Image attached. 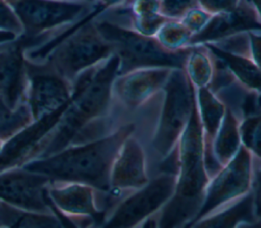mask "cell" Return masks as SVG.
Instances as JSON below:
<instances>
[{"instance_id": "d6a6232c", "label": "cell", "mask_w": 261, "mask_h": 228, "mask_svg": "<svg viewBox=\"0 0 261 228\" xmlns=\"http://www.w3.org/2000/svg\"><path fill=\"white\" fill-rule=\"evenodd\" d=\"M2 142H3V140L0 138V150H1V147H2Z\"/></svg>"}, {"instance_id": "1f68e13d", "label": "cell", "mask_w": 261, "mask_h": 228, "mask_svg": "<svg viewBox=\"0 0 261 228\" xmlns=\"http://www.w3.org/2000/svg\"><path fill=\"white\" fill-rule=\"evenodd\" d=\"M81 1H93V2H98V0H81ZM100 4V3H99Z\"/></svg>"}, {"instance_id": "4dcf8cb0", "label": "cell", "mask_w": 261, "mask_h": 228, "mask_svg": "<svg viewBox=\"0 0 261 228\" xmlns=\"http://www.w3.org/2000/svg\"><path fill=\"white\" fill-rule=\"evenodd\" d=\"M121 0H98V2L100 3V5L105 8V7H109V6H112L118 2H120Z\"/></svg>"}, {"instance_id": "9c48e42d", "label": "cell", "mask_w": 261, "mask_h": 228, "mask_svg": "<svg viewBox=\"0 0 261 228\" xmlns=\"http://www.w3.org/2000/svg\"><path fill=\"white\" fill-rule=\"evenodd\" d=\"M47 196L55 213L62 221L65 220V226H103L104 190L82 182L51 180L47 187Z\"/></svg>"}, {"instance_id": "83f0119b", "label": "cell", "mask_w": 261, "mask_h": 228, "mask_svg": "<svg viewBox=\"0 0 261 228\" xmlns=\"http://www.w3.org/2000/svg\"><path fill=\"white\" fill-rule=\"evenodd\" d=\"M0 31L15 34L18 38L22 36V24L8 0H0Z\"/></svg>"}, {"instance_id": "7402d4cb", "label": "cell", "mask_w": 261, "mask_h": 228, "mask_svg": "<svg viewBox=\"0 0 261 228\" xmlns=\"http://www.w3.org/2000/svg\"><path fill=\"white\" fill-rule=\"evenodd\" d=\"M0 226L5 227H64L63 221L56 213H39L27 211L0 201Z\"/></svg>"}, {"instance_id": "f1b7e54d", "label": "cell", "mask_w": 261, "mask_h": 228, "mask_svg": "<svg viewBox=\"0 0 261 228\" xmlns=\"http://www.w3.org/2000/svg\"><path fill=\"white\" fill-rule=\"evenodd\" d=\"M242 0H197L198 6L205 11L217 15L234 11Z\"/></svg>"}, {"instance_id": "ac0fdd59", "label": "cell", "mask_w": 261, "mask_h": 228, "mask_svg": "<svg viewBox=\"0 0 261 228\" xmlns=\"http://www.w3.org/2000/svg\"><path fill=\"white\" fill-rule=\"evenodd\" d=\"M194 104L201 128L206 169L209 177L214 173L211 146L225 112L224 104L209 88H194Z\"/></svg>"}, {"instance_id": "7a4b0ae2", "label": "cell", "mask_w": 261, "mask_h": 228, "mask_svg": "<svg viewBox=\"0 0 261 228\" xmlns=\"http://www.w3.org/2000/svg\"><path fill=\"white\" fill-rule=\"evenodd\" d=\"M193 111V86L182 68H172L160 90L129 116L133 133L145 150L150 177L175 173L178 144Z\"/></svg>"}, {"instance_id": "d6986e66", "label": "cell", "mask_w": 261, "mask_h": 228, "mask_svg": "<svg viewBox=\"0 0 261 228\" xmlns=\"http://www.w3.org/2000/svg\"><path fill=\"white\" fill-rule=\"evenodd\" d=\"M215 51L248 60L260 66V27L236 31L205 42Z\"/></svg>"}, {"instance_id": "4316f807", "label": "cell", "mask_w": 261, "mask_h": 228, "mask_svg": "<svg viewBox=\"0 0 261 228\" xmlns=\"http://www.w3.org/2000/svg\"><path fill=\"white\" fill-rule=\"evenodd\" d=\"M196 6L197 0H159V12L168 19H180Z\"/></svg>"}, {"instance_id": "8992f818", "label": "cell", "mask_w": 261, "mask_h": 228, "mask_svg": "<svg viewBox=\"0 0 261 228\" xmlns=\"http://www.w3.org/2000/svg\"><path fill=\"white\" fill-rule=\"evenodd\" d=\"M113 53L91 16L56 42L42 60L72 84L83 72Z\"/></svg>"}, {"instance_id": "ffe728a7", "label": "cell", "mask_w": 261, "mask_h": 228, "mask_svg": "<svg viewBox=\"0 0 261 228\" xmlns=\"http://www.w3.org/2000/svg\"><path fill=\"white\" fill-rule=\"evenodd\" d=\"M239 121L240 120L225 107L224 115L211 146L214 173L225 165L237 154L242 146L239 132Z\"/></svg>"}, {"instance_id": "ba28073f", "label": "cell", "mask_w": 261, "mask_h": 228, "mask_svg": "<svg viewBox=\"0 0 261 228\" xmlns=\"http://www.w3.org/2000/svg\"><path fill=\"white\" fill-rule=\"evenodd\" d=\"M260 162V156L241 146L237 154L209 178L202 206L191 226L203 216L246 194L258 185Z\"/></svg>"}, {"instance_id": "2e32d148", "label": "cell", "mask_w": 261, "mask_h": 228, "mask_svg": "<svg viewBox=\"0 0 261 228\" xmlns=\"http://www.w3.org/2000/svg\"><path fill=\"white\" fill-rule=\"evenodd\" d=\"M260 184L197 220L191 227H259Z\"/></svg>"}, {"instance_id": "4fadbf2b", "label": "cell", "mask_w": 261, "mask_h": 228, "mask_svg": "<svg viewBox=\"0 0 261 228\" xmlns=\"http://www.w3.org/2000/svg\"><path fill=\"white\" fill-rule=\"evenodd\" d=\"M50 182L45 175L22 167L11 168L0 173V201L27 211L55 213L47 196Z\"/></svg>"}, {"instance_id": "3957f363", "label": "cell", "mask_w": 261, "mask_h": 228, "mask_svg": "<svg viewBox=\"0 0 261 228\" xmlns=\"http://www.w3.org/2000/svg\"><path fill=\"white\" fill-rule=\"evenodd\" d=\"M133 130L134 124L130 121L108 135L70 145L49 156L30 160L20 167L51 180L82 182L100 190H108L114 158Z\"/></svg>"}, {"instance_id": "52a82bcc", "label": "cell", "mask_w": 261, "mask_h": 228, "mask_svg": "<svg viewBox=\"0 0 261 228\" xmlns=\"http://www.w3.org/2000/svg\"><path fill=\"white\" fill-rule=\"evenodd\" d=\"M93 20L118 57V74L146 67H184L190 47L176 52L168 51L154 37L117 26L96 17L95 14Z\"/></svg>"}, {"instance_id": "44dd1931", "label": "cell", "mask_w": 261, "mask_h": 228, "mask_svg": "<svg viewBox=\"0 0 261 228\" xmlns=\"http://www.w3.org/2000/svg\"><path fill=\"white\" fill-rule=\"evenodd\" d=\"M216 66L217 57L214 51L204 43H195L190 47L182 69L194 88H208Z\"/></svg>"}, {"instance_id": "cb8c5ba5", "label": "cell", "mask_w": 261, "mask_h": 228, "mask_svg": "<svg viewBox=\"0 0 261 228\" xmlns=\"http://www.w3.org/2000/svg\"><path fill=\"white\" fill-rule=\"evenodd\" d=\"M32 122L33 118L24 102L12 110L0 97V138L2 140H6Z\"/></svg>"}, {"instance_id": "5bb4252c", "label": "cell", "mask_w": 261, "mask_h": 228, "mask_svg": "<svg viewBox=\"0 0 261 228\" xmlns=\"http://www.w3.org/2000/svg\"><path fill=\"white\" fill-rule=\"evenodd\" d=\"M150 179L145 150L132 132L122 141L111 166L109 188L121 198Z\"/></svg>"}, {"instance_id": "603a6c76", "label": "cell", "mask_w": 261, "mask_h": 228, "mask_svg": "<svg viewBox=\"0 0 261 228\" xmlns=\"http://www.w3.org/2000/svg\"><path fill=\"white\" fill-rule=\"evenodd\" d=\"M154 38L164 49L176 52L192 46L193 34L179 19H166L158 28Z\"/></svg>"}, {"instance_id": "8fae6325", "label": "cell", "mask_w": 261, "mask_h": 228, "mask_svg": "<svg viewBox=\"0 0 261 228\" xmlns=\"http://www.w3.org/2000/svg\"><path fill=\"white\" fill-rule=\"evenodd\" d=\"M27 87L24 103L33 121L62 109L73 95L72 84L56 72L45 60L24 58Z\"/></svg>"}, {"instance_id": "277c9868", "label": "cell", "mask_w": 261, "mask_h": 228, "mask_svg": "<svg viewBox=\"0 0 261 228\" xmlns=\"http://www.w3.org/2000/svg\"><path fill=\"white\" fill-rule=\"evenodd\" d=\"M209 178L194 104V111L177 148L174 190L158 212V228L190 227L202 206Z\"/></svg>"}, {"instance_id": "836d02e7", "label": "cell", "mask_w": 261, "mask_h": 228, "mask_svg": "<svg viewBox=\"0 0 261 228\" xmlns=\"http://www.w3.org/2000/svg\"><path fill=\"white\" fill-rule=\"evenodd\" d=\"M6 44H7V43H6ZM4 45H5V44H1V45H0V49H1V48H2Z\"/></svg>"}, {"instance_id": "f546056e", "label": "cell", "mask_w": 261, "mask_h": 228, "mask_svg": "<svg viewBox=\"0 0 261 228\" xmlns=\"http://www.w3.org/2000/svg\"><path fill=\"white\" fill-rule=\"evenodd\" d=\"M16 39H18V37L15 34L6 31H0V45L13 42Z\"/></svg>"}, {"instance_id": "5b68a950", "label": "cell", "mask_w": 261, "mask_h": 228, "mask_svg": "<svg viewBox=\"0 0 261 228\" xmlns=\"http://www.w3.org/2000/svg\"><path fill=\"white\" fill-rule=\"evenodd\" d=\"M23 28L18 38L24 58L42 60L49 50L84 20L103 7L99 2L81 0H8Z\"/></svg>"}, {"instance_id": "484cf974", "label": "cell", "mask_w": 261, "mask_h": 228, "mask_svg": "<svg viewBox=\"0 0 261 228\" xmlns=\"http://www.w3.org/2000/svg\"><path fill=\"white\" fill-rule=\"evenodd\" d=\"M214 15L205 11L199 6L189 10L179 20L193 34V39L208 25ZM193 41V40H192Z\"/></svg>"}, {"instance_id": "30bf717a", "label": "cell", "mask_w": 261, "mask_h": 228, "mask_svg": "<svg viewBox=\"0 0 261 228\" xmlns=\"http://www.w3.org/2000/svg\"><path fill=\"white\" fill-rule=\"evenodd\" d=\"M174 185L175 173L160 172L151 176L146 184L128 192L116 204L103 227H141L168 202Z\"/></svg>"}, {"instance_id": "d4e9b609", "label": "cell", "mask_w": 261, "mask_h": 228, "mask_svg": "<svg viewBox=\"0 0 261 228\" xmlns=\"http://www.w3.org/2000/svg\"><path fill=\"white\" fill-rule=\"evenodd\" d=\"M242 146L252 154L260 156V115L248 116L239 121Z\"/></svg>"}, {"instance_id": "6da1fadb", "label": "cell", "mask_w": 261, "mask_h": 228, "mask_svg": "<svg viewBox=\"0 0 261 228\" xmlns=\"http://www.w3.org/2000/svg\"><path fill=\"white\" fill-rule=\"evenodd\" d=\"M118 67V57L113 53L73 81L71 99L30 160L49 156L70 145L100 138L130 122L112 103L111 86Z\"/></svg>"}, {"instance_id": "7c38bea8", "label": "cell", "mask_w": 261, "mask_h": 228, "mask_svg": "<svg viewBox=\"0 0 261 228\" xmlns=\"http://www.w3.org/2000/svg\"><path fill=\"white\" fill-rule=\"evenodd\" d=\"M171 69L146 67L117 74L111 86V98L115 110L130 121L129 116L160 90Z\"/></svg>"}, {"instance_id": "e0dca14e", "label": "cell", "mask_w": 261, "mask_h": 228, "mask_svg": "<svg viewBox=\"0 0 261 228\" xmlns=\"http://www.w3.org/2000/svg\"><path fill=\"white\" fill-rule=\"evenodd\" d=\"M23 51L18 39L0 49V97L12 110L24 102L27 73Z\"/></svg>"}, {"instance_id": "9a60e30c", "label": "cell", "mask_w": 261, "mask_h": 228, "mask_svg": "<svg viewBox=\"0 0 261 228\" xmlns=\"http://www.w3.org/2000/svg\"><path fill=\"white\" fill-rule=\"evenodd\" d=\"M64 108L65 106L52 114L33 121L5 140L0 150V173L20 167L32 158L35 149L54 125Z\"/></svg>"}]
</instances>
